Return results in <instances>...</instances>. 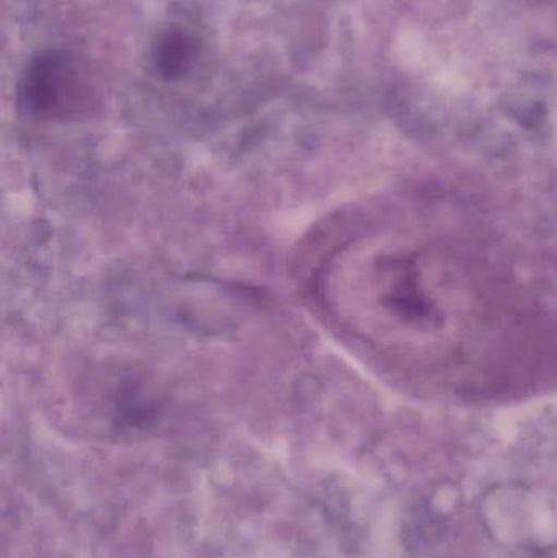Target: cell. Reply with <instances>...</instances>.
<instances>
[{"label": "cell", "instance_id": "3", "mask_svg": "<svg viewBox=\"0 0 557 558\" xmlns=\"http://www.w3.org/2000/svg\"><path fill=\"white\" fill-rule=\"evenodd\" d=\"M198 56L196 38L182 29H170L157 41L154 64L167 81H177L189 74Z\"/></svg>", "mask_w": 557, "mask_h": 558}, {"label": "cell", "instance_id": "2", "mask_svg": "<svg viewBox=\"0 0 557 558\" xmlns=\"http://www.w3.org/2000/svg\"><path fill=\"white\" fill-rule=\"evenodd\" d=\"M94 100L90 74L69 52L39 54L26 68L20 82V107L38 120L77 118L90 110Z\"/></svg>", "mask_w": 557, "mask_h": 558}, {"label": "cell", "instance_id": "1", "mask_svg": "<svg viewBox=\"0 0 557 558\" xmlns=\"http://www.w3.org/2000/svg\"><path fill=\"white\" fill-rule=\"evenodd\" d=\"M339 279L353 330L431 383L483 389L535 354L519 292L447 239L408 229L378 235L349 252Z\"/></svg>", "mask_w": 557, "mask_h": 558}]
</instances>
